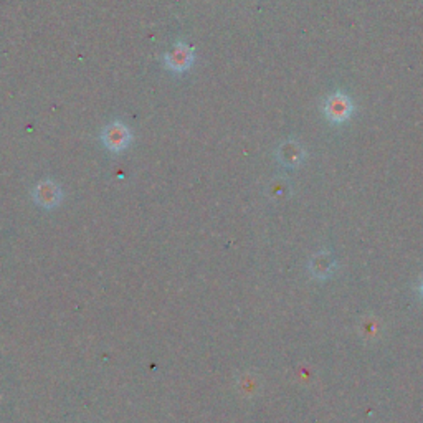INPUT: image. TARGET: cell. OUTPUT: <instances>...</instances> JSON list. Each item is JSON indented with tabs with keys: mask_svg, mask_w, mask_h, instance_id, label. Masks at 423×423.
Returning <instances> with one entry per match:
<instances>
[{
	"mask_svg": "<svg viewBox=\"0 0 423 423\" xmlns=\"http://www.w3.org/2000/svg\"><path fill=\"white\" fill-rule=\"evenodd\" d=\"M191 57L192 53L188 48L184 47V45H177L175 50L169 53L168 63L170 65V68L174 70H186L188 68V63H191Z\"/></svg>",
	"mask_w": 423,
	"mask_h": 423,
	"instance_id": "3957f363",
	"label": "cell"
},
{
	"mask_svg": "<svg viewBox=\"0 0 423 423\" xmlns=\"http://www.w3.org/2000/svg\"><path fill=\"white\" fill-rule=\"evenodd\" d=\"M349 106L346 105V98H336V100L331 101V112L329 114L334 119H344L348 118V111Z\"/></svg>",
	"mask_w": 423,
	"mask_h": 423,
	"instance_id": "277c9868",
	"label": "cell"
},
{
	"mask_svg": "<svg viewBox=\"0 0 423 423\" xmlns=\"http://www.w3.org/2000/svg\"><path fill=\"white\" fill-rule=\"evenodd\" d=\"M34 197L40 205L45 207V209H52V207H57L58 204H60L61 191L55 182L43 181V182H40L37 187H35Z\"/></svg>",
	"mask_w": 423,
	"mask_h": 423,
	"instance_id": "7a4b0ae2",
	"label": "cell"
},
{
	"mask_svg": "<svg viewBox=\"0 0 423 423\" xmlns=\"http://www.w3.org/2000/svg\"><path fill=\"white\" fill-rule=\"evenodd\" d=\"M422 291H423V285H422Z\"/></svg>",
	"mask_w": 423,
	"mask_h": 423,
	"instance_id": "5b68a950",
	"label": "cell"
},
{
	"mask_svg": "<svg viewBox=\"0 0 423 423\" xmlns=\"http://www.w3.org/2000/svg\"><path fill=\"white\" fill-rule=\"evenodd\" d=\"M103 141H105L107 149L118 152L128 147L129 141H131V134H129L128 128H124L123 124L114 123L110 128L105 129L103 133Z\"/></svg>",
	"mask_w": 423,
	"mask_h": 423,
	"instance_id": "6da1fadb",
	"label": "cell"
}]
</instances>
